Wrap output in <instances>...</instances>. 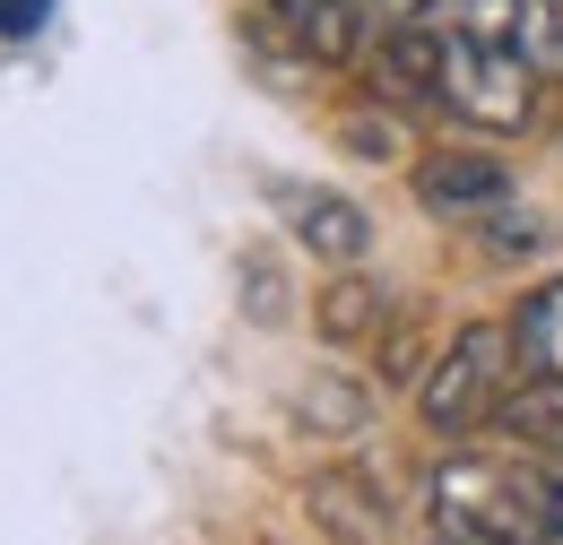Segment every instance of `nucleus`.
<instances>
[{
    "label": "nucleus",
    "instance_id": "obj_9",
    "mask_svg": "<svg viewBox=\"0 0 563 545\" xmlns=\"http://www.w3.org/2000/svg\"><path fill=\"white\" fill-rule=\"evenodd\" d=\"M347 138H355V156H399V131H390V122H347Z\"/></svg>",
    "mask_w": 563,
    "mask_h": 545
},
{
    "label": "nucleus",
    "instance_id": "obj_2",
    "mask_svg": "<svg viewBox=\"0 0 563 545\" xmlns=\"http://www.w3.org/2000/svg\"><path fill=\"white\" fill-rule=\"evenodd\" d=\"M538 78L529 44H494L468 26H442V69H433V104L468 131H520L538 113Z\"/></svg>",
    "mask_w": 563,
    "mask_h": 545
},
{
    "label": "nucleus",
    "instance_id": "obj_6",
    "mask_svg": "<svg viewBox=\"0 0 563 545\" xmlns=\"http://www.w3.org/2000/svg\"><path fill=\"white\" fill-rule=\"evenodd\" d=\"M503 330H511V355H520V381L563 390V277H547Z\"/></svg>",
    "mask_w": 563,
    "mask_h": 545
},
{
    "label": "nucleus",
    "instance_id": "obj_7",
    "mask_svg": "<svg viewBox=\"0 0 563 545\" xmlns=\"http://www.w3.org/2000/svg\"><path fill=\"white\" fill-rule=\"evenodd\" d=\"M295 243H312L321 260H355V252L373 243V225H364L347 200H330V191H303V200H295Z\"/></svg>",
    "mask_w": 563,
    "mask_h": 545
},
{
    "label": "nucleus",
    "instance_id": "obj_11",
    "mask_svg": "<svg viewBox=\"0 0 563 545\" xmlns=\"http://www.w3.org/2000/svg\"><path fill=\"white\" fill-rule=\"evenodd\" d=\"M433 9H442V0H373V18H390V26H417Z\"/></svg>",
    "mask_w": 563,
    "mask_h": 545
},
{
    "label": "nucleus",
    "instance_id": "obj_4",
    "mask_svg": "<svg viewBox=\"0 0 563 545\" xmlns=\"http://www.w3.org/2000/svg\"><path fill=\"white\" fill-rule=\"evenodd\" d=\"M503 191H511V174L494 156H477V147H451V156H424L417 165V200L433 216H494Z\"/></svg>",
    "mask_w": 563,
    "mask_h": 545
},
{
    "label": "nucleus",
    "instance_id": "obj_8",
    "mask_svg": "<svg viewBox=\"0 0 563 545\" xmlns=\"http://www.w3.org/2000/svg\"><path fill=\"white\" fill-rule=\"evenodd\" d=\"M529 62L563 78V0H529Z\"/></svg>",
    "mask_w": 563,
    "mask_h": 545
},
{
    "label": "nucleus",
    "instance_id": "obj_1",
    "mask_svg": "<svg viewBox=\"0 0 563 545\" xmlns=\"http://www.w3.org/2000/svg\"><path fill=\"white\" fill-rule=\"evenodd\" d=\"M424 493H433L442 545H555L563 537V477L520 459V451H451Z\"/></svg>",
    "mask_w": 563,
    "mask_h": 545
},
{
    "label": "nucleus",
    "instance_id": "obj_5",
    "mask_svg": "<svg viewBox=\"0 0 563 545\" xmlns=\"http://www.w3.org/2000/svg\"><path fill=\"white\" fill-rule=\"evenodd\" d=\"M286 35L312 53V62H355L364 53V26H373V0H261Z\"/></svg>",
    "mask_w": 563,
    "mask_h": 545
},
{
    "label": "nucleus",
    "instance_id": "obj_12",
    "mask_svg": "<svg viewBox=\"0 0 563 545\" xmlns=\"http://www.w3.org/2000/svg\"><path fill=\"white\" fill-rule=\"evenodd\" d=\"M555 424H563V408H555Z\"/></svg>",
    "mask_w": 563,
    "mask_h": 545
},
{
    "label": "nucleus",
    "instance_id": "obj_10",
    "mask_svg": "<svg viewBox=\"0 0 563 545\" xmlns=\"http://www.w3.org/2000/svg\"><path fill=\"white\" fill-rule=\"evenodd\" d=\"M44 26V0H0V35H35Z\"/></svg>",
    "mask_w": 563,
    "mask_h": 545
},
{
    "label": "nucleus",
    "instance_id": "obj_3",
    "mask_svg": "<svg viewBox=\"0 0 563 545\" xmlns=\"http://www.w3.org/2000/svg\"><path fill=\"white\" fill-rule=\"evenodd\" d=\"M511 372H520V355H511V330H494V321H468L460 338H451L442 355H433V364H424V381H417L424 424H433V433H477V424L503 408Z\"/></svg>",
    "mask_w": 563,
    "mask_h": 545
}]
</instances>
